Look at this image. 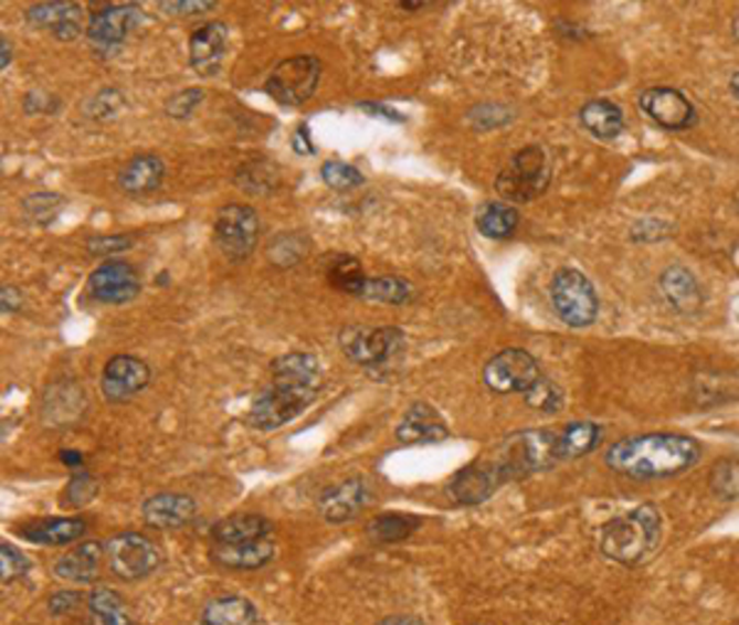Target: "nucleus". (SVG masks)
Returning a JSON list of instances; mask_svg holds the SVG:
<instances>
[{
    "instance_id": "cd10ccee",
    "label": "nucleus",
    "mask_w": 739,
    "mask_h": 625,
    "mask_svg": "<svg viewBox=\"0 0 739 625\" xmlns=\"http://www.w3.org/2000/svg\"><path fill=\"white\" fill-rule=\"evenodd\" d=\"M580 121L594 138L612 141L624 131V112L609 99H594L580 109Z\"/></svg>"
},
{
    "instance_id": "4d7b16f0",
    "label": "nucleus",
    "mask_w": 739,
    "mask_h": 625,
    "mask_svg": "<svg viewBox=\"0 0 739 625\" xmlns=\"http://www.w3.org/2000/svg\"><path fill=\"white\" fill-rule=\"evenodd\" d=\"M400 10H422L424 3H398Z\"/></svg>"
},
{
    "instance_id": "4468645a",
    "label": "nucleus",
    "mask_w": 739,
    "mask_h": 625,
    "mask_svg": "<svg viewBox=\"0 0 739 625\" xmlns=\"http://www.w3.org/2000/svg\"><path fill=\"white\" fill-rule=\"evenodd\" d=\"M89 296L99 304L122 306L134 300L141 290V278L136 268L126 262H106L89 276Z\"/></svg>"
},
{
    "instance_id": "6e6552de",
    "label": "nucleus",
    "mask_w": 739,
    "mask_h": 625,
    "mask_svg": "<svg viewBox=\"0 0 739 625\" xmlns=\"http://www.w3.org/2000/svg\"><path fill=\"white\" fill-rule=\"evenodd\" d=\"M320 62L314 55H298L278 62L264 82V92L282 106H302L316 94Z\"/></svg>"
},
{
    "instance_id": "c85d7f7f",
    "label": "nucleus",
    "mask_w": 739,
    "mask_h": 625,
    "mask_svg": "<svg viewBox=\"0 0 739 625\" xmlns=\"http://www.w3.org/2000/svg\"><path fill=\"white\" fill-rule=\"evenodd\" d=\"M599 438H602V428L594 422H572L564 428L557 431V460H572L592 454Z\"/></svg>"
},
{
    "instance_id": "6e6d98bb",
    "label": "nucleus",
    "mask_w": 739,
    "mask_h": 625,
    "mask_svg": "<svg viewBox=\"0 0 739 625\" xmlns=\"http://www.w3.org/2000/svg\"><path fill=\"white\" fill-rule=\"evenodd\" d=\"M730 89H732V94H735L737 99H739V72H735V74H732V80H730Z\"/></svg>"
},
{
    "instance_id": "39448f33",
    "label": "nucleus",
    "mask_w": 739,
    "mask_h": 625,
    "mask_svg": "<svg viewBox=\"0 0 739 625\" xmlns=\"http://www.w3.org/2000/svg\"><path fill=\"white\" fill-rule=\"evenodd\" d=\"M550 178L552 168L548 153L540 146H525L498 172L496 190L500 192L503 200L530 202L548 190Z\"/></svg>"
},
{
    "instance_id": "f8f14e48",
    "label": "nucleus",
    "mask_w": 739,
    "mask_h": 625,
    "mask_svg": "<svg viewBox=\"0 0 739 625\" xmlns=\"http://www.w3.org/2000/svg\"><path fill=\"white\" fill-rule=\"evenodd\" d=\"M638 109L666 131H685L698 124V112L688 96L671 86H651L638 94Z\"/></svg>"
},
{
    "instance_id": "49530a36",
    "label": "nucleus",
    "mask_w": 739,
    "mask_h": 625,
    "mask_svg": "<svg viewBox=\"0 0 739 625\" xmlns=\"http://www.w3.org/2000/svg\"><path fill=\"white\" fill-rule=\"evenodd\" d=\"M67 495H70V502L72 505H77V508H82V505H87L94 498V495H96V480L89 478V476L72 478Z\"/></svg>"
},
{
    "instance_id": "c9c22d12",
    "label": "nucleus",
    "mask_w": 739,
    "mask_h": 625,
    "mask_svg": "<svg viewBox=\"0 0 739 625\" xmlns=\"http://www.w3.org/2000/svg\"><path fill=\"white\" fill-rule=\"evenodd\" d=\"M360 296L368 300H378V304L402 306V304H410V300L414 298V286L398 276H378V278H368V284L366 288H362Z\"/></svg>"
},
{
    "instance_id": "a878e982",
    "label": "nucleus",
    "mask_w": 739,
    "mask_h": 625,
    "mask_svg": "<svg viewBox=\"0 0 739 625\" xmlns=\"http://www.w3.org/2000/svg\"><path fill=\"white\" fill-rule=\"evenodd\" d=\"M661 290L678 312H695L703 308V290L695 276L683 266H671L661 276Z\"/></svg>"
},
{
    "instance_id": "0eeeda50",
    "label": "nucleus",
    "mask_w": 739,
    "mask_h": 625,
    "mask_svg": "<svg viewBox=\"0 0 739 625\" xmlns=\"http://www.w3.org/2000/svg\"><path fill=\"white\" fill-rule=\"evenodd\" d=\"M407 348V338L400 328H342L340 332V350L348 354L352 362L362 368H384Z\"/></svg>"
},
{
    "instance_id": "20e7f679",
    "label": "nucleus",
    "mask_w": 739,
    "mask_h": 625,
    "mask_svg": "<svg viewBox=\"0 0 739 625\" xmlns=\"http://www.w3.org/2000/svg\"><path fill=\"white\" fill-rule=\"evenodd\" d=\"M503 483L548 470L557 463V431L532 428L503 441L498 454L490 458Z\"/></svg>"
},
{
    "instance_id": "a19ab883",
    "label": "nucleus",
    "mask_w": 739,
    "mask_h": 625,
    "mask_svg": "<svg viewBox=\"0 0 739 625\" xmlns=\"http://www.w3.org/2000/svg\"><path fill=\"white\" fill-rule=\"evenodd\" d=\"M64 204V198L55 195V192H38V195H30L23 200V210L28 212V218L38 224H47L50 220H55V214Z\"/></svg>"
},
{
    "instance_id": "e433bc0d",
    "label": "nucleus",
    "mask_w": 739,
    "mask_h": 625,
    "mask_svg": "<svg viewBox=\"0 0 739 625\" xmlns=\"http://www.w3.org/2000/svg\"><path fill=\"white\" fill-rule=\"evenodd\" d=\"M708 483L720 500H739V458L717 460Z\"/></svg>"
},
{
    "instance_id": "dca6fc26",
    "label": "nucleus",
    "mask_w": 739,
    "mask_h": 625,
    "mask_svg": "<svg viewBox=\"0 0 739 625\" xmlns=\"http://www.w3.org/2000/svg\"><path fill=\"white\" fill-rule=\"evenodd\" d=\"M228 25L224 23H205L190 35V67L200 77H218L224 55H228Z\"/></svg>"
},
{
    "instance_id": "b1692460",
    "label": "nucleus",
    "mask_w": 739,
    "mask_h": 625,
    "mask_svg": "<svg viewBox=\"0 0 739 625\" xmlns=\"http://www.w3.org/2000/svg\"><path fill=\"white\" fill-rule=\"evenodd\" d=\"M274 542L256 540V542H240V544H215L210 549V559L218 566L224 569H262L272 562Z\"/></svg>"
},
{
    "instance_id": "c03bdc74",
    "label": "nucleus",
    "mask_w": 739,
    "mask_h": 625,
    "mask_svg": "<svg viewBox=\"0 0 739 625\" xmlns=\"http://www.w3.org/2000/svg\"><path fill=\"white\" fill-rule=\"evenodd\" d=\"M134 244L131 236L126 234H116V236H94V240L87 242V250L96 256H106V254H119L126 252L128 246Z\"/></svg>"
},
{
    "instance_id": "37998d69",
    "label": "nucleus",
    "mask_w": 739,
    "mask_h": 625,
    "mask_svg": "<svg viewBox=\"0 0 739 625\" xmlns=\"http://www.w3.org/2000/svg\"><path fill=\"white\" fill-rule=\"evenodd\" d=\"M202 102V89H186L170 96L166 102V114L173 118H186L192 114V109Z\"/></svg>"
},
{
    "instance_id": "5701e85b",
    "label": "nucleus",
    "mask_w": 739,
    "mask_h": 625,
    "mask_svg": "<svg viewBox=\"0 0 739 625\" xmlns=\"http://www.w3.org/2000/svg\"><path fill=\"white\" fill-rule=\"evenodd\" d=\"M274 534V522L266 520L264 515H232L215 522L210 530V537L215 544H240V542H256L270 540Z\"/></svg>"
},
{
    "instance_id": "393cba45",
    "label": "nucleus",
    "mask_w": 739,
    "mask_h": 625,
    "mask_svg": "<svg viewBox=\"0 0 739 625\" xmlns=\"http://www.w3.org/2000/svg\"><path fill=\"white\" fill-rule=\"evenodd\" d=\"M106 557V549L99 542L80 544L77 549H70L62 554L55 564V574L64 581H74V584H89L102 571V559Z\"/></svg>"
},
{
    "instance_id": "603ef678",
    "label": "nucleus",
    "mask_w": 739,
    "mask_h": 625,
    "mask_svg": "<svg viewBox=\"0 0 739 625\" xmlns=\"http://www.w3.org/2000/svg\"><path fill=\"white\" fill-rule=\"evenodd\" d=\"M378 625H424V623L412 618V616H390V618L380 621Z\"/></svg>"
},
{
    "instance_id": "1a4fd4ad",
    "label": "nucleus",
    "mask_w": 739,
    "mask_h": 625,
    "mask_svg": "<svg viewBox=\"0 0 739 625\" xmlns=\"http://www.w3.org/2000/svg\"><path fill=\"white\" fill-rule=\"evenodd\" d=\"M260 242V218L246 204H228L215 218V244L224 258L244 262Z\"/></svg>"
},
{
    "instance_id": "9b49d317",
    "label": "nucleus",
    "mask_w": 739,
    "mask_h": 625,
    "mask_svg": "<svg viewBox=\"0 0 739 625\" xmlns=\"http://www.w3.org/2000/svg\"><path fill=\"white\" fill-rule=\"evenodd\" d=\"M540 368L528 350L508 348L493 354L484 368V382L490 392L513 394L528 392L530 386L540 380Z\"/></svg>"
},
{
    "instance_id": "bb28decb",
    "label": "nucleus",
    "mask_w": 739,
    "mask_h": 625,
    "mask_svg": "<svg viewBox=\"0 0 739 625\" xmlns=\"http://www.w3.org/2000/svg\"><path fill=\"white\" fill-rule=\"evenodd\" d=\"M84 532H87V522L82 517H52V520L30 525L23 530V537L35 544L62 547L77 542Z\"/></svg>"
},
{
    "instance_id": "a18cd8bd",
    "label": "nucleus",
    "mask_w": 739,
    "mask_h": 625,
    "mask_svg": "<svg viewBox=\"0 0 739 625\" xmlns=\"http://www.w3.org/2000/svg\"><path fill=\"white\" fill-rule=\"evenodd\" d=\"M160 10H166L170 15H200V13H208V10L215 8V3H210V0H166V3H158Z\"/></svg>"
},
{
    "instance_id": "ddd939ff",
    "label": "nucleus",
    "mask_w": 739,
    "mask_h": 625,
    "mask_svg": "<svg viewBox=\"0 0 739 625\" xmlns=\"http://www.w3.org/2000/svg\"><path fill=\"white\" fill-rule=\"evenodd\" d=\"M151 382V368L134 354H116L106 362L102 374V394L106 402H126L144 392Z\"/></svg>"
},
{
    "instance_id": "f257e3e1",
    "label": "nucleus",
    "mask_w": 739,
    "mask_h": 625,
    "mask_svg": "<svg viewBox=\"0 0 739 625\" xmlns=\"http://www.w3.org/2000/svg\"><path fill=\"white\" fill-rule=\"evenodd\" d=\"M324 386V372L310 352H286L272 362V382L252 399L250 424L260 431H274L316 402Z\"/></svg>"
},
{
    "instance_id": "2eb2a0df",
    "label": "nucleus",
    "mask_w": 739,
    "mask_h": 625,
    "mask_svg": "<svg viewBox=\"0 0 739 625\" xmlns=\"http://www.w3.org/2000/svg\"><path fill=\"white\" fill-rule=\"evenodd\" d=\"M141 18L144 13L138 6H109L92 15L87 38L96 50H112L131 35Z\"/></svg>"
},
{
    "instance_id": "09e8293b",
    "label": "nucleus",
    "mask_w": 739,
    "mask_h": 625,
    "mask_svg": "<svg viewBox=\"0 0 739 625\" xmlns=\"http://www.w3.org/2000/svg\"><path fill=\"white\" fill-rule=\"evenodd\" d=\"M0 300H3V310L6 312H15L23 306V298H20V290L15 286H6L3 294H0Z\"/></svg>"
},
{
    "instance_id": "6ab92c4d",
    "label": "nucleus",
    "mask_w": 739,
    "mask_h": 625,
    "mask_svg": "<svg viewBox=\"0 0 739 625\" xmlns=\"http://www.w3.org/2000/svg\"><path fill=\"white\" fill-rule=\"evenodd\" d=\"M198 515V505L188 495L160 492L144 502V520L156 530H180Z\"/></svg>"
},
{
    "instance_id": "423d86ee",
    "label": "nucleus",
    "mask_w": 739,
    "mask_h": 625,
    "mask_svg": "<svg viewBox=\"0 0 739 625\" xmlns=\"http://www.w3.org/2000/svg\"><path fill=\"white\" fill-rule=\"evenodd\" d=\"M550 300L557 318L570 328L592 326L599 316V298L592 282L577 268H560L550 282Z\"/></svg>"
},
{
    "instance_id": "7ed1b4c3",
    "label": "nucleus",
    "mask_w": 739,
    "mask_h": 625,
    "mask_svg": "<svg viewBox=\"0 0 739 625\" xmlns=\"http://www.w3.org/2000/svg\"><path fill=\"white\" fill-rule=\"evenodd\" d=\"M663 537V517L653 505H638L602 527L599 549L621 566H636L656 552Z\"/></svg>"
},
{
    "instance_id": "4be33fe9",
    "label": "nucleus",
    "mask_w": 739,
    "mask_h": 625,
    "mask_svg": "<svg viewBox=\"0 0 739 625\" xmlns=\"http://www.w3.org/2000/svg\"><path fill=\"white\" fill-rule=\"evenodd\" d=\"M166 178V163L154 153H138L119 170L116 186L124 195L141 198L160 188V182Z\"/></svg>"
},
{
    "instance_id": "58836bf2",
    "label": "nucleus",
    "mask_w": 739,
    "mask_h": 625,
    "mask_svg": "<svg viewBox=\"0 0 739 625\" xmlns=\"http://www.w3.org/2000/svg\"><path fill=\"white\" fill-rule=\"evenodd\" d=\"M525 402H528L532 409H538V412L552 414L562 406L564 396H562L560 386H557L550 380H545V377H540V380L535 382L528 392H525Z\"/></svg>"
},
{
    "instance_id": "c756f323",
    "label": "nucleus",
    "mask_w": 739,
    "mask_h": 625,
    "mask_svg": "<svg viewBox=\"0 0 739 625\" xmlns=\"http://www.w3.org/2000/svg\"><path fill=\"white\" fill-rule=\"evenodd\" d=\"M256 623V611L252 601L242 596H222L210 601L202 608V616L198 625H254Z\"/></svg>"
},
{
    "instance_id": "de8ad7c7",
    "label": "nucleus",
    "mask_w": 739,
    "mask_h": 625,
    "mask_svg": "<svg viewBox=\"0 0 739 625\" xmlns=\"http://www.w3.org/2000/svg\"><path fill=\"white\" fill-rule=\"evenodd\" d=\"M80 601H82V594H77V591H62V594H55L50 598V611L52 613H67V611L77 606Z\"/></svg>"
},
{
    "instance_id": "5fc2aeb1",
    "label": "nucleus",
    "mask_w": 739,
    "mask_h": 625,
    "mask_svg": "<svg viewBox=\"0 0 739 625\" xmlns=\"http://www.w3.org/2000/svg\"><path fill=\"white\" fill-rule=\"evenodd\" d=\"M0 45H3V70H8V64H10V47H8V40H6V38L0 40Z\"/></svg>"
},
{
    "instance_id": "9d476101",
    "label": "nucleus",
    "mask_w": 739,
    "mask_h": 625,
    "mask_svg": "<svg viewBox=\"0 0 739 625\" xmlns=\"http://www.w3.org/2000/svg\"><path fill=\"white\" fill-rule=\"evenodd\" d=\"M106 562L116 576L136 581L154 574L160 564V554L148 537L138 532H122L104 544Z\"/></svg>"
},
{
    "instance_id": "2f4dec72",
    "label": "nucleus",
    "mask_w": 739,
    "mask_h": 625,
    "mask_svg": "<svg viewBox=\"0 0 739 625\" xmlns=\"http://www.w3.org/2000/svg\"><path fill=\"white\" fill-rule=\"evenodd\" d=\"M89 611L99 625H134L131 613L119 591L99 586L89 594Z\"/></svg>"
},
{
    "instance_id": "3c124183",
    "label": "nucleus",
    "mask_w": 739,
    "mask_h": 625,
    "mask_svg": "<svg viewBox=\"0 0 739 625\" xmlns=\"http://www.w3.org/2000/svg\"><path fill=\"white\" fill-rule=\"evenodd\" d=\"M360 109H366V112H374V116H388V118H392V121H402V116H398V114L390 112V109H382V106H374V104H360Z\"/></svg>"
},
{
    "instance_id": "f3484780",
    "label": "nucleus",
    "mask_w": 739,
    "mask_h": 625,
    "mask_svg": "<svg viewBox=\"0 0 739 625\" xmlns=\"http://www.w3.org/2000/svg\"><path fill=\"white\" fill-rule=\"evenodd\" d=\"M370 500V488L362 478H350L320 492L316 508L328 522H350Z\"/></svg>"
},
{
    "instance_id": "4c0bfd02",
    "label": "nucleus",
    "mask_w": 739,
    "mask_h": 625,
    "mask_svg": "<svg viewBox=\"0 0 739 625\" xmlns=\"http://www.w3.org/2000/svg\"><path fill=\"white\" fill-rule=\"evenodd\" d=\"M308 240H304L302 234L296 232H288V234H278L272 240L270 246V258L272 264L276 266H294L296 262H302V258L308 254Z\"/></svg>"
},
{
    "instance_id": "a211bd4d",
    "label": "nucleus",
    "mask_w": 739,
    "mask_h": 625,
    "mask_svg": "<svg viewBox=\"0 0 739 625\" xmlns=\"http://www.w3.org/2000/svg\"><path fill=\"white\" fill-rule=\"evenodd\" d=\"M503 485L500 473L493 468V463H478V466H468L458 470L456 476L448 483V495L458 505H481L488 500Z\"/></svg>"
},
{
    "instance_id": "f704fd0d",
    "label": "nucleus",
    "mask_w": 739,
    "mask_h": 625,
    "mask_svg": "<svg viewBox=\"0 0 739 625\" xmlns=\"http://www.w3.org/2000/svg\"><path fill=\"white\" fill-rule=\"evenodd\" d=\"M234 182L250 195H264V192H272L278 186V170L272 160L256 158L237 170Z\"/></svg>"
},
{
    "instance_id": "72a5a7b5",
    "label": "nucleus",
    "mask_w": 739,
    "mask_h": 625,
    "mask_svg": "<svg viewBox=\"0 0 739 625\" xmlns=\"http://www.w3.org/2000/svg\"><path fill=\"white\" fill-rule=\"evenodd\" d=\"M416 527H420V520L410 515H380L374 517V520L368 525V537L374 544H394V542H402L410 537L412 532H416Z\"/></svg>"
},
{
    "instance_id": "79ce46f5",
    "label": "nucleus",
    "mask_w": 739,
    "mask_h": 625,
    "mask_svg": "<svg viewBox=\"0 0 739 625\" xmlns=\"http://www.w3.org/2000/svg\"><path fill=\"white\" fill-rule=\"evenodd\" d=\"M30 566L32 564L18 552L15 547H10V544L0 547V574H3V584H10V581L25 576Z\"/></svg>"
},
{
    "instance_id": "412c9836",
    "label": "nucleus",
    "mask_w": 739,
    "mask_h": 625,
    "mask_svg": "<svg viewBox=\"0 0 739 625\" xmlns=\"http://www.w3.org/2000/svg\"><path fill=\"white\" fill-rule=\"evenodd\" d=\"M400 444H436L448 436L446 422L430 404H412L398 426Z\"/></svg>"
},
{
    "instance_id": "8fccbe9b",
    "label": "nucleus",
    "mask_w": 739,
    "mask_h": 625,
    "mask_svg": "<svg viewBox=\"0 0 739 625\" xmlns=\"http://www.w3.org/2000/svg\"><path fill=\"white\" fill-rule=\"evenodd\" d=\"M294 150L302 156H314V146L308 144V128H298V131H296Z\"/></svg>"
},
{
    "instance_id": "aec40b11",
    "label": "nucleus",
    "mask_w": 739,
    "mask_h": 625,
    "mask_svg": "<svg viewBox=\"0 0 739 625\" xmlns=\"http://www.w3.org/2000/svg\"><path fill=\"white\" fill-rule=\"evenodd\" d=\"M28 25L47 30L57 40H74L82 32V6L80 3H40L25 13Z\"/></svg>"
},
{
    "instance_id": "ea45409f",
    "label": "nucleus",
    "mask_w": 739,
    "mask_h": 625,
    "mask_svg": "<svg viewBox=\"0 0 739 625\" xmlns=\"http://www.w3.org/2000/svg\"><path fill=\"white\" fill-rule=\"evenodd\" d=\"M320 178L334 190H350L366 182V176L358 168L340 163V160H328V163L320 166Z\"/></svg>"
},
{
    "instance_id": "7c9ffc66",
    "label": "nucleus",
    "mask_w": 739,
    "mask_h": 625,
    "mask_svg": "<svg viewBox=\"0 0 739 625\" xmlns=\"http://www.w3.org/2000/svg\"><path fill=\"white\" fill-rule=\"evenodd\" d=\"M518 222V210L506 202H486L476 214V227L488 240H506V236L516 232Z\"/></svg>"
},
{
    "instance_id": "864d4df0",
    "label": "nucleus",
    "mask_w": 739,
    "mask_h": 625,
    "mask_svg": "<svg viewBox=\"0 0 739 625\" xmlns=\"http://www.w3.org/2000/svg\"><path fill=\"white\" fill-rule=\"evenodd\" d=\"M60 460L67 463V466H72V468H80L84 458H82V454H74V451H62Z\"/></svg>"
},
{
    "instance_id": "f03ea898",
    "label": "nucleus",
    "mask_w": 739,
    "mask_h": 625,
    "mask_svg": "<svg viewBox=\"0 0 739 625\" xmlns=\"http://www.w3.org/2000/svg\"><path fill=\"white\" fill-rule=\"evenodd\" d=\"M700 460V444L683 434L629 436L606 451V466L634 480L673 478Z\"/></svg>"
},
{
    "instance_id": "473e14b6",
    "label": "nucleus",
    "mask_w": 739,
    "mask_h": 625,
    "mask_svg": "<svg viewBox=\"0 0 739 625\" xmlns=\"http://www.w3.org/2000/svg\"><path fill=\"white\" fill-rule=\"evenodd\" d=\"M326 278L330 286L340 290V294H350V296H360L362 288H366L368 284L366 272H362V264L356 256H348V254H340L328 264Z\"/></svg>"
}]
</instances>
